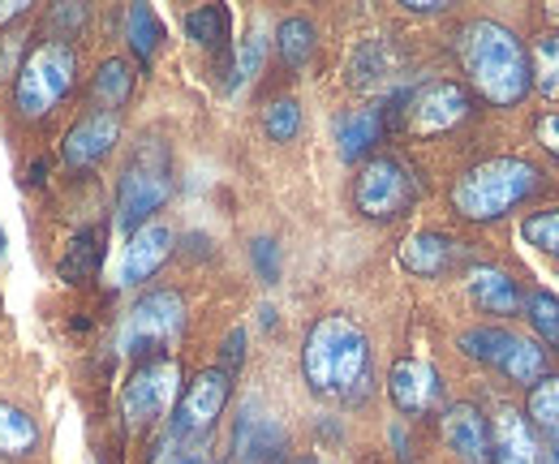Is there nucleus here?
<instances>
[{
	"instance_id": "423d86ee",
	"label": "nucleus",
	"mask_w": 559,
	"mask_h": 464,
	"mask_svg": "<svg viewBox=\"0 0 559 464\" xmlns=\"http://www.w3.org/2000/svg\"><path fill=\"white\" fill-rule=\"evenodd\" d=\"M456 344H461L465 357L499 370L503 379H512L521 388H534L538 379H547V366H551V357L538 340L508 332V328H469V332H461Z\"/></svg>"
},
{
	"instance_id": "4be33fe9",
	"label": "nucleus",
	"mask_w": 559,
	"mask_h": 464,
	"mask_svg": "<svg viewBox=\"0 0 559 464\" xmlns=\"http://www.w3.org/2000/svg\"><path fill=\"white\" fill-rule=\"evenodd\" d=\"M99 259H104V228H86L70 241V250L57 263V271H61L66 284H82V279H91L99 271Z\"/></svg>"
},
{
	"instance_id": "a211bd4d",
	"label": "nucleus",
	"mask_w": 559,
	"mask_h": 464,
	"mask_svg": "<svg viewBox=\"0 0 559 464\" xmlns=\"http://www.w3.org/2000/svg\"><path fill=\"white\" fill-rule=\"evenodd\" d=\"M490 448L495 464H538V443L516 408H499V417L490 421Z\"/></svg>"
},
{
	"instance_id": "4468645a",
	"label": "nucleus",
	"mask_w": 559,
	"mask_h": 464,
	"mask_svg": "<svg viewBox=\"0 0 559 464\" xmlns=\"http://www.w3.org/2000/svg\"><path fill=\"white\" fill-rule=\"evenodd\" d=\"M117 142H121V112L95 108V112H86L82 121L70 126L66 142H61V155H66L70 168H91V164H99L104 155H112Z\"/></svg>"
},
{
	"instance_id": "6e6552de",
	"label": "nucleus",
	"mask_w": 559,
	"mask_h": 464,
	"mask_svg": "<svg viewBox=\"0 0 559 464\" xmlns=\"http://www.w3.org/2000/svg\"><path fill=\"white\" fill-rule=\"evenodd\" d=\"M418 199V177L396 155H374L353 181V202L366 219H396Z\"/></svg>"
},
{
	"instance_id": "f3484780",
	"label": "nucleus",
	"mask_w": 559,
	"mask_h": 464,
	"mask_svg": "<svg viewBox=\"0 0 559 464\" xmlns=\"http://www.w3.org/2000/svg\"><path fill=\"white\" fill-rule=\"evenodd\" d=\"M469 297H474V306L483 310V314H516L521 306H525V297H521V288H516V279L503 271V266H474L469 271Z\"/></svg>"
},
{
	"instance_id": "79ce46f5",
	"label": "nucleus",
	"mask_w": 559,
	"mask_h": 464,
	"mask_svg": "<svg viewBox=\"0 0 559 464\" xmlns=\"http://www.w3.org/2000/svg\"><path fill=\"white\" fill-rule=\"evenodd\" d=\"M547 13H551V17H556V22H559V4H551V9H547Z\"/></svg>"
},
{
	"instance_id": "393cba45",
	"label": "nucleus",
	"mask_w": 559,
	"mask_h": 464,
	"mask_svg": "<svg viewBox=\"0 0 559 464\" xmlns=\"http://www.w3.org/2000/svg\"><path fill=\"white\" fill-rule=\"evenodd\" d=\"M314 44H319V35H314V22L310 17H284L276 31V48H280V61L288 69H301L310 57H314Z\"/></svg>"
},
{
	"instance_id": "2eb2a0df",
	"label": "nucleus",
	"mask_w": 559,
	"mask_h": 464,
	"mask_svg": "<svg viewBox=\"0 0 559 464\" xmlns=\"http://www.w3.org/2000/svg\"><path fill=\"white\" fill-rule=\"evenodd\" d=\"M173 254V228L168 224H146L126 241V259H121V284H142L151 279Z\"/></svg>"
},
{
	"instance_id": "473e14b6",
	"label": "nucleus",
	"mask_w": 559,
	"mask_h": 464,
	"mask_svg": "<svg viewBox=\"0 0 559 464\" xmlns=\"http://www.w3.org/2000/svg\"><path fill=\"white\" fill-rule=\"evenodd\" d=\"M383 73H388V48H383L379 39L361 44L357 57H353V82L366 86V82H374V78H383Z\"/></svg>"
},
{
	"instance_id": "e433bc0d",
	"label": "nucleus",
	"mask_w": 559,
	"mask_h": 464,
	"mask_svg": "<svg viewBox=\"0 0 559 464\" xmlns=\"http://www.w3.org/2000/svg\"><path fill=\"white\" fill-rule=\"evenodd\" d=\"M534 133H538V142L551 151L559 159V112H547V117H538V126H534Z\"/></svg>"
},
{
	"instance_id": "ea45409f",
	"label": "nucleus",
	"mask_w": 559,
	"mask_h": 464,
	"mask_svg": "<svg viewBox=\"0 0 559 464\" xmlns=\"http://www.w3.org/2000/svg\"><path fill=\"white\" fill-rule=\"evenodd\" d=\"M405 9H409V13H443L448 4H443V0H405Z\"/></svg>"
},
{
	"instance_id": "2f4dec72",
	"label": "nucleus",
	"mask_w": 559,
	"mask_h": 464,
	"mask_svg": "<svg viewBox=\"0 0 559 464\" xmlns=\"http://www.w3.org/2000/svg\"><path fill=\"white\" fill-rule=\"evenodd\" d=\"M263 130L272 133L276 142H293L297 130H301V104H297V99H276V104H267Z\"/></svg>"
},
{
	"instance_id": "4c0bfd02",
	"label": "nucleus",
	"mask_w": 559,
	"mask_h": 464,
	"mask_svg": "<svg viewBox=\"0 0 559 464\" xmlns=\"http://www.w3.org/2000/svg\"><path fill=\"white\" fill-rule=\"evenodd\" d=\"M86 22V4H66V9H52V26H82Z\"/></svg>"
},
{
	"instance_id": "f8f14e48",
	"label": "nucleus",
	"mask_w": 559,
	"mask_h": 464,
	"mask_svg": "<svg viewBox=\"0 0 559 464\" xmlns=\"http://www.w3.org/2000/svg\"><path fill=\"white\" fill-rule=\"evenodd\" d=\"M439 430H443V443L448 452L461 464H495V448H490V421L483 417L478 404L461 400V404H448L443 417H439Z\"/></svg>"
},
{
	"instance_id": "f03ea898",
	"label": "nucleus",
	"mask_w": 559,
	"mask_h": 464,
	"mask_svg": "<svg viewBox=\"0 0 559 464\" xmlns=\"http://www.w3.org/2000/svg\"><path fill=\"white\" fill-rule=\"evenodd\" d=\"M301 374L310 392L323 400H357L370 396V340L349 314H323L301 348Z\"/></svg>"
},
{
	"instance_id": "72a5a7b5",
	"label": "nucleus",
	"mask_w": 559,
	"mask_h": 464,
	"mask_svg": "<svg viewBox=\"0 0 559 464\" xmlns=\"http://www.w3.org/2000/svg\"><path fill=\"white\" fill-rule=\"evenodd\" d=\"M151 464H207V452H203V443H181V439L164 435L151 452Z\"/></svg>"
},
{
	"instance_id": "9d476101",
	"label": "nucleus",
	"mask_w": 559,
	"mask_h": 464,
	"mask_svg": "<svg viewBox=\"0 0 559 464\" xmlns=\"http://www.w3.org/2000/svg\"><path fill=\"white\" fill-rule=\"evenodd\" d=\"M401 104V117H405V130L418 133V138H435V133L456 130L465 117H469V91L461 82H421L418 91H405L396 95Z\"/></svg>"
},
{
	"instance_id": "0eeeda50",
	"label": "nucleus",
	"mask_w": 559,
	"mask_h": 464,
	"mask_svg": "<svg viewBox=\"0 0 559 464\" xmlns=\"http://www.w3.org/2000/svg\"><path fill=\"white\" fill-rule=\"evenodd\" d=\"M181 332H186V297L177 288H151L130 306L117 344L130 357H146V353L159 357Z\"/></svg>"
},
{
	"instance_id": "a19ab883",
	"label": "nucleus",
	"mask_w": 559,
	"mask_h": 464,
	"mask_svg": "<svg viewBox=\"0 0 559 464\" xmlns=\"http://www.w3.org/2000/svg\"><path fill=\"white\" fill-rule=\"evenodd\" d=\"M22 13H26V0H0V22L22 17Z\"/></svg>"
},
{
	"instance_id": "c85d7f7f",
	"label": "nucleus",
	"mask_w": 559,
	"mask_h": 464,
	"mask_svg": "<svg viewBox=\"0 0 559 464\" xmlns=\"http://www.w3.org/2000/svg\"><path fill=\"white\" fill-rule=\"evenodd\" d=\"M525 413H530V421H534L543 435L559 430V374H547V379H538V383L530 388Z\"/></svg>"
},
{
	"instance_id": "bb28decb",
	"label": "nucleus",
	"mask_w": 559,
	"mask_h": 464,
	"mask_svg": "<svg viewBox=\"0 0 559 464\" xmlns=\"http://www.w3.org/2000/svg\"><path fill=\"white\" fill-rule=\"evenodd\" d=\"M228 26H233V13L224 4H203V9L186 13V35L199 48H219L228 39Z\"/></svg>"
},
{
	"instance_id": "c756f323",
	"label": "nucleus",
	"mask_w": 559,
	"mask_h": 464,
	"mask_svg": "<svg viewBox=\"0 0 559 464\" xmlns=\"http://www.w3.org/2000/svg\"><path fill=\"white\" fill-rule=\"evenodd\" d=\"M267 61V35L263 31H250L241 44H237V61H233V78H228V91H241L259 69Z\"/></svg>"
},
{
	"instance_id": "37998d69",
	"label": "nucleus",
	"mask_w": 559,
	"mask_h": 464,
	"mask_svg": "<svg viewBox=\"0 0 559 464\" xmlns=\"http://www.w3.org/2000/svg\"><path fill=\"white\" fill-rule=\"evenodd\" d=\"M0 254H4V228H0Z\"/></svg>"
},
{
	"instance_id": "a878e982",
	"label": "nucleus",
	"mask_w": 559,
	"mask_h": 464,
	"mask_svg": "<svg viewBox=\"0 0 559 464\" xmlns=\"http://www.w3.org/2000/svg\"><path fill=\"white\" fill-rule=\"evenodd\" d=\"M126 39H130V48H134L139 61L155 57V48L164 39V22L155 17L151 4H130V13H126Z\"/></svg>"
},
{
	"instance_id": "ddd939ff",
	"label": "nucleus",
	"mask_w": 559,
	"mask_h": 464,
	"mask_svg": "<svg viewBox=\"0 0 559 464\" xmlns=\"http://www.w3.org/2000/svg\"><path fill=\"white\" fill-rule=\"evenodd\" d=\"M388 396L396 404V413L405 417H421V413H435L443 404V383H439V370L430 361L418 357H401L388 374Z\"/></svg>"
},
{
	"instance_id": "aec40b11",
	"label": "nucleus",
	"mask_w": 559,
	"mask_h": 464,
	"mask_svg": "<svg viewBox=\"0 0 559 464\" xmlns=\"http://www.w3.org/2000/svg\"><path fill=\"white\" fill-rule=\"evenodd\" d=\"M233 448H237V461H246V464L272 461L280 448H284V435H280V426L272 417H259L254 408H246L241 421H237Z\"/></svg>"
},
{
	"instance_id": "f257e3e1",
	"label": "nucleus",
	"mask_w": 559,
	"mask_h": 464,
	"mask_svg": "<svg viewBox=\"0 0 559 464\" xmlns=\"http://www.w3.org/2000/svg\"><path fill=\"white\" fill-rule=\"evenodd\" d=\"M456 57L478 95L495 108H516L534 91L530 48L516 39L512 26L495 17H474L456 31Z\"/></svg>"
},
{
	"instance_id": "1a4fd4ad",
	"label": "nucleus",
	"mask_w": 559,
	"mask_h": 464,
	"mask_svg": "<svg viewBox=\"0 0 559 464\" xmlns=\"http://www.w3.org/2000/svg\"><path fill=\"white\" fill-rule=\"evenodd\" d=\"M228 396H233V374H224L219 366L199 370V374L190 379V388L177 396L168 435L181 439V443H203L211 430H215V421H219Z\"/></svg>"
},
{
	"instance_id": "7ed1b4c3",
	"label": "nucleus",
	"mask_w": 559,
	"mask_h": 464,
	"mask_svg": "<svg viewBox=\"0 0 559 464\" xmlns=\"http://www.w3.org/2000/svg\"><path fill=\"white\" fill-rule=\"evenodd\" d=\"M543 186L538 164L525 155H495L465 168L452 186V211L469 224H495Z\"/></svg>"
},
{
	"instance_id": "c9c22d12",
	"label": "nucleus",
	"mask_w": 559,
	"mask_h": 464,
	"mask_svg": "<svg viewBox=\"0 0 559 464\" xmlns=\"http://www.w3.org/2000/svg\"><path fill=\"white\" fill-rule=\"evenodd\" d=\"M241 361H246V328H233V332L224 335V344H219V370L237 374Z\"/></svg>"
},
{
	"instance_id": "39448f33",
	"label": "nucleus",
	"mask_w": 559,
	"mask_h": 464,
	"mask_svg": "<svg viewBox=\"0 0 559 464\" xmlns=\"http://www.w3.org/2000/svg\"><path fill=\"white\" fill-rule=\"evenodd\" d=\"M73 78H78V57L66 39H44L26 61L17 69V82H13V104L26 121H39L48 117L57 104H66V95L73 91Z\"/></svg>"
},
{
	"instance_id": "412c9836",
	"label": "nucleus",
	"mask_w": 559,
	"mask_h": 464,
	"mask_svg": "<svg viewBox=\"0 0 559 464\" xmlns=\"http://www.w3.org/2000/svg\"><path fill=\"white\" fill-rule=\"evenodd\" d=\"M39 448V426L26 408L17 404H4L0 400V456L4 461H17V456H31Z\"/></svg>"
},
{
	"instance_id": "58836bf2",
	"label": "nucleus",
	"mask_w": 559,
	"mask_h": 464,
	"mask_svg": "<svg viewBox=\"0 0 559 464\" xmlns=\"http://www.w3.org/2000/svg\"><path fill=\"white\" fill-rule=\"evenodd\" d=\"M538 464H559V430L543 435V448H538Z\"/></svg>"
},
{
	"instance_id": "5701e85b",
	"label": "nucleus",
	"mask_w": 559,
	"mask_h": 464,
	"mask_svg": "<svg viewBox=\"0 0 559 464\" xmlns=\"http://www.w3.org/2000/svg\"><path fill=\"white\" fill-rule=\"evenodd\" d=\"M91 95H95V104H104V112H117L134 95V69H130V61H121V57L104 61L99 73H95V82H91Z\"/></svg>"
},
{
	"instance_id": "dca6fc26",
	"label": "nucleus",
	"mask_w": 559,
	"mask_h": 464,
	"mask_svg": "<svg viewBox=\"0 0 559 464\" xmlns=\"http://www.w3.org/2000/svg\"><path fill=\"white\" fill-rule=\"evenodd\" d=\"M456 254H461V246H456L448 233L426 228V233H414V237L401 246V266H405L409 275L435 279V275H443L448 266L456 263Z\"/></svg>"
},
{
	"instance_id": "20e7f679",
	"label": "nucleus",
	"mask_w": 559,
	"mask_h": 464,
	"mask_svg": "<svg viewBox=\"0 0 559 464\" xmlns=\"http://www.w3.org/2000/svg\"><path fill=\"white\" fill-rule=\"evenodd\" d=\"M173 199V164L159 138H142L117 181V224L121 233H139L155 219V211Z\"/></svg>"
},
{
	"instance_id": "9b49d317",
	"label": "nucleus",
	"mask_w": 559,
	"mask_h": 464,
	"mask_svg": "<svg viewBox=\"0 0 559 464\" xmlns=\"http://www.w3.org/2000/svg\"><path fill=\"white\" fill-rule=\"evenodd\" d=\"M177 383H181V370L173 357H151L142 361L139 370L126 379L121 388V413L130 426H151L168 413V404L177 400Z\"/></svg>"
},
{
	"instance_id": "6ab92c4d",
	"label": "nucleus",
	"mask_w": 559,
	"mask_h": 464,
	"mask_svg": "<svg viewBox=\"0 0 559 464\" xmlns=\"http://www.w3.org/2000/svg\"><path fill=\"white\" fill-rule=\"evenodd\" d=\"M388 130V112L383 108H374V104H366V108H353L341 117V126H336V142H341V159H349L357 164L366 151H374V142L383 138Z\"/></svg>"
},
{
	"instance_id": "cd10ccee",
	"label": "nucleus",
	"mask_w": 559,
	"mask_h": 464,
	"mask_svg": "<svg viewBox=\"0 0 559 464\" xmlns=\"http://www.w3.org/2000/svg\"><path fill=\"white\" fill-rule=\"evenodd\" d=\"M525 319H530V328L538 332V344H547V348H559V297L556 293H547V288H538V293H530L525 297Z\"/></svg>"
},
{
	"instance_id": "7c9ffc66",
	"label": "nucleus",
	"mask_w": 559,
	"mask_h": 464,
	"mask_svg": "<svg viewBox=\"0 0 559 464\" xmlns=\"http://www.w3.org/2000/svg\"><path fill=\"white\" fill-rule=\"evenodd\" d=\"M521 237H525L530 246H538L543 254H556V259H559V206H547V211L525 215Z\"/></svg>"
},
{
	"instance_id": "f704fd0d",
	"label": "nucleus",
	"mask_w": 559,
	"mask_h": 464,
	"mask_svg": "<svg viewBox=\"0 0 559 464\" xmlns=\"http://www.w3.org/2000/svg\"><path fill=\"white\" fill-rule=\"evenodd\" d=\"M250 259H254V266H259V279L263 284H276L280 275V250L272 237H259L254 246H250Z\"/></svg>"
},
{
	"instance_id": "c03bdc74",
	"label": "nucleus",
	"mask_w": 559,
	"mask_h": 464,
	"mask_svg": "<svg viewBox=\"0 0 559 464\" xmlns=\"http://www.w3.org/2000/svg\"><path fill=\"white\" fill-rule=\"evenodd\" d=\"M293 464H314V461H310V456H301V461H293Z\"/></svg>"
},
{
	"instance_id": "b1692460",
	"label": "nucleus",
	"mask_w": 559,
	"mask_h": 464,
	"mask_svg": "<svg viewBox=\"0 0 559 464\" xmlns=\"http://www.w3.org/2000/svg\"><path fill=\"white\" fill-rule=\"evenodd\" d=\"M530 73L543 99H559V31H543L530 48Z\"/></svg>"
}]
</instances>
